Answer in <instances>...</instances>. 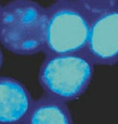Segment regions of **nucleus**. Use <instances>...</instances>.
<instances>
[{"instance_id":"obj_6","label":"nucleus","mask_w":118,"mask_h":124,"mask_svg":"<svg viewBox=\"0 0 118 124\" xmlns=\"http://www.w3.org/2000/svg\"><path fill=\"white\" fill-rule=\"evenodd\" d=\"M73 123L67 102L45 93L34 100L24 124Z\"/></svg>"},{"instance_id":"obj_4","label":"nucleus","mask_w":118,"mask_h":124,"mask_svg":"<svg viewBox=\"0 0 118 124\" xmlns=\"http://www.w3.org/2000/svg\"><path fill=\"white\" fill-rule=\"evenodd\" d=\"M82 52L95 66L118 62V7L93 20Z\"/></svg>"},{"instance_id":"obj_7","label":"nucleus","mask_w":118,"mask_h":124,"mask_svg":"<svg viewBox=\"0 0 118 124\" xmlns=\"http://www.w3.org/2000/svg\"><path fill=\"white\" fill-rule=\"evenodd\" d=\"M93 20L118 7V0H77Z\"/></svg>"},{"instance_id":"obj_8","label":"nucleus","mask_w":118,"mask_h":124,"mask_svg":"<svg viewBox=\"0 0 118 124\" xmlns=\"http://www.w3.org/2000/svg\"><path fill=\"white\" fill-rule=\"evenodd\" d=\"M3 63V55L2 53V51L0 49V69H1Z\"/></svg>"},{"instance_id":"obj_9","label":"nucleus","mask_w":118,"mask_h":124,"mask_svg":"<svg viewBox=\"0 0 118 124\" xmlns=\"http://www.w3.org/2000/svg\"><path fill=\"white\" fill-rule=\"evenodd\" d=\"M1 9H2V6L0 5V14H1Z\"/></svg>"},{"instance_id":"obj_1","label":"nucleus","mask_w":118,"mask_h":124,"mask_svg":"<svg viewBox=\"0 0 118 124\" xmlns=\"http://www.w3.org/2000/svg\"><path fill=\"white\" fill-rule=\"evenodd\" d=\"M47 14L33 0H13L2 7L0 43L16 55L30 56L43 52Z\"/></svg>"},{"instance_id":"obj_5","label":"nucleus","mask_w":118,"mask_h":124,"mask_svg":"<svg viewBox=\"0 0 118 124\" xmlns=\"http://www.w3.org/2000/svg\"><path fill=\"white\" fill-rule=\"evenodd\" d=\"M33 101L21 82L0 76V124H24Z\"/></svg>"},{"instance_id":"obj_3","label":"nucleus","mask_w":118,"mask_h":124,"mask_svg":"<svg viewBox=\"0 0 118 124\" xmlns=\"http://www.w3.org/2000/svg\"><path fill=\"white\" fill-rule=\"evenodd\" d=\"M95 65L82 51L45 56L38 79L45 93L66 102L85 93L93 77Z\"/></svg>"},{"instance_id":"obj_2","label":"nucleus","mask_w":118,"mask_h":124,"mask_svg":"<svg viewBox=\"0 0 118 124\" xmlns=\"http://www.w3.org/2000/svg\"><path fill=\"white\" fill-rule=\"evenodd\" d=\"M46 9L45 56L82 51L93 20L77 0H56Z\"/></svg>"}]
</instances>
